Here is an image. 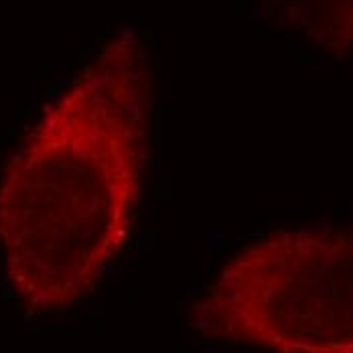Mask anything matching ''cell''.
Returning a JSON list of instances; mask_svg holds the SVG:
<instances>
[{
	"label": "cell",
	"instance_id": "obj_1",
	"mask_svg": "<svg viewBox=\"0 0 353 353\" xmlns=\"http://www.w3.org/2000/svg\"><path fill=\"white\" fill-rule=\"evenodd\" d=\"M150 116L139 65L110 53L49 108L0 179L6 281L57 313L100 284L141 203Z\"/></svg>",
	"mask_w": 353,
	"mask_h": 353
},
{
	"label": "cell",
	"instance_id": "obj_2",
	"mask_svg": "<svg viewBox=\"0 0 353 353\" xmlns=\"http://www.w3.org/2000/svg\"><path fill=\"white\" fill-rule=\"evenodd\" d=\"M199 335L268 353H353V230H279L236 252L193 303Z\"/></svg>",
	"mask_w": 353,
	"mask_h": 353
}]
</instances>
